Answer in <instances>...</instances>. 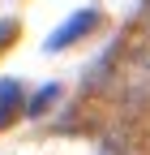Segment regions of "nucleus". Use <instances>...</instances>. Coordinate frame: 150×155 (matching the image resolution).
Wrapping results in <instances>:
<instances>
[{"label": "nucleus", "mask_w": 150, "mask_h": 155, "mask_svg": "<svg viewBox=\"0 0 150 155\" xmlns=\"http://www.w3.org/2000/svg\"><path fill=\"white\" fill-rule=\"evenodd\" d=\"M95 26H99V13H95V9H82V13H73L69 22H64L60 30H56V35L47 39V52H60V48H69V43H77V39H82V35H90Z\"/></svg>", "instance_id": "f257e3e1"}, {"label": "nucleus", "mask_w": 150, "mask_h": 155, "mask_svg": "<svg viewBox=\"0 0 150 155\" xmlns=\"http://www.w3.org/2000/svg\"><path fill=\"white\" fill-rule=\"evenodd\" d=\"M17 112H26L22 86H17L13 78H5V82H0V129H9V125L17 121Z\"/></svg>", "instance_id": "f03ea898"}, {"label": "nucleus", "mask_w": 150, "mask_h": 155, "mask_svg": "<svg viewBox=\"0 0 150 155\" xmlns=\"http://www.w3.org/2000/svg\"><path fill=\"white\" fill-rule=\"evenodd\" d=\"M56 95H60V86H43V91H39V95H34V99L26 104V112H30V116H43V112H47V104L56 99Z\"/></svg>", "instance_id": "7ed1b4c3"}, {"label": "nucleus", "mask_w": 150, "mask_h": 155, "mask_svg": "<svg viewBox=\"0 0 150 155\" xmlns=\"http://www.w3.org/2000/svg\"><path fill=\"white\" fill-rule=\"evenodd\" d=\"M13 35H17V22H13V17H0V52L13 43Z\"/></svg>", "instance_id": "20e7f679"}]
</instances>
